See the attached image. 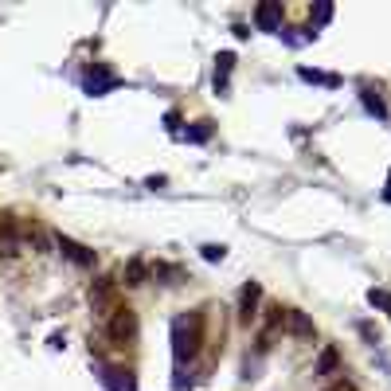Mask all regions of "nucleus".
<instances>
[{"label": "nucleus", "instance_id": "obj_1", "mask_svg": "<svg viewBox=\"0 0 391 391\" xmlns=\"http://www.w3.org/2000/svg\"><path fill=\"white\" fill-rule=\"evenodd\" d=\"M106 321H109V336H114L117 344H125L133 336V309L129 305H109V313H106Z\"/></svg>", "mask_w": 391, "mask_h": 391}, {"label": "nucleus", "instance_id": "obj_2", "mask_svg": "<svg viewBox=\"0 0 391 391\" xmlns=\"http://www.w3.org/2000/svg\"><path fill=\"white\" fill-rule=\"evenodd\" d=\"M325 391H352L348 383H333V387H325Z\"/></svg>", "mask_w": 391, "mask_h": 391}]
</instances>
